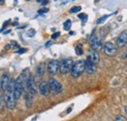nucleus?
<instances>
[{
    "label": "nucleus",
    "instance_id": "1",
    "mask_svg": "<svg viewBox=\"0 0 127 121\" xmlns=\"http://www.w3.org/2000/svg\"><path fill=\"white\" fill-rule=\"evenodd\" d=\"M14 85H15V80L11 81L10 85L8 86L7 90L5 91V103L6 106L9 109H13L16 106V97L14 93Z\"/></svg>",
    "mask_w": 127,
    "mask_h": 121
},
{
    "label": "nucleus",
    "instance_id": "2",
    "mask_svg": "<svg viewBox=\"0 0 127 121\" xmlns=\"http://www.w3.org/2000/svg\"><path fill=\"white\" fill-rule=\"evenodd\" d=\"M85 71V61L83 60H77L73 63V66L71 68L70 74L74 78H78L82 75V73Z\"/></svg>",
    "mask_w": 127,
    "mask_h": 121
},
{
    "label": "nucleus",
    "instance_id": "3",
    "mask_svg": "<svg viewBox=\"0 0 127 121\" xmlns=\"http://www.w3.org/2000/svg\"><path fill=\"white\" fill-rule=\"evenodd\" d=\"M24 76L23 74L19 75L15 79V85H14V93H15V97L16 99H19L23 93L24 89Z\"/></svg>",
    "mask_w": 127,
    "mask_h": 121
},
{
    "label": "nucleus",
    "instance_id": "4",
    "mask_svg": "<svg viewBox=\"0 0 127 121\" xmlns=\"http://www.w3.org/2000/svg\"><path fill=\"white\" fill-rule=\"evenodd\" d=\"M72 66H73V62L71 59H64L60 61V72L63 74L70 72Z\"/></svg>",
    "mask_w": 127,
    "mask_h": 121
},
{
    "label": "nucleus",
    "instance_id": "5",
    "mask_svg": "<svg viewBox=\"0 0 127 121\" xmlns=\"http://www.w3.org/2000/svg\"><path fill=\"white\" fill-rule=\"evenodd\" d=\"M25 87H26V93H31L35 95L36 93V87H35V79L32 77H27L26 83H25Z\"/></svg>",
    "mask_w": 127,
    "mask_h": 121
},
{
    "label": "nucleus",
    "instance_id": "6",
    "mask_svg": "<svg viewBox=\"0 0 127 121\" xmlns=\"http://www.w3.org/2000/svg\"><path fill=\"white\" fill-rule=\"evenodd\" d=\"M60 69V61L56 60H53L51 61H49L47 65V71L50 75H55L58 73Z\"/></svg>",
    "mask_w": 127,
    "mask_h": 121
},
{
    "label": "nucleus",
    "instance_id": "7",
    "mask_svg": "<svg viewBox=\"0 0 127 121\" xmlns=\"http://www.w3.org/2000/svg\"><path fill=\"white\" fill-rule=\"evenodd\" d=\"M103 50H104V53L109 56V57H113L115 56L116 54V51H117V48L116 46L114 45L112 42H107L104 47H103Z\"/></svg>",
    "mask_w": 127,
    "mask_h": 121
},
{
    "label": "nucleus",
    "instance_id": "8",
    "mask_svg": "<svg viewBox=\"0 0 127 121\" xmlns=\"http://www.w3.org/2000/svg\"><path fill=\"white\" fill-rule=\"evenodd\" d=\"M48 83L50 86V90L53 93H60L62 91V84L59 81H57L55 78H50Z\"/></svg>",
    "mask_w": 127,
    "mask_h": 121
},
{
    "label": "nucleus",
    "instance_id": "9",
    "mask_svg": "<svg viewBox=\"0 0 127 121\" xmlns=\"http://www.w3.org/2000/svg\"><path fill=\"white\" fill-rule=\"evenodd\" d=\"M90 46H91V49L93 51H98L103 47L102 42L98 39V37L96 36L95 34H92L91 37H90Z\"/></svg>",
    "mask_w": 127,
    "mask_h": 121
},
{
    "label": "nucleus",
    "instance_id": "10",
    "mask_svg": "<svg viewBox=\"0 0 127 121\" xmlns=\"http://www.w3.org/2000/svg\"><path fill=\"white\" fill-rule=\"evenodd\" d=\"M45 72V63L44 62H40L36 68H35V80H40L42 78V76L44 75Z\"/></svg>",
    "mask_w": 127,
    "mask_h": 121
},
{
    "label": "nucleus",
    "instance_id": "11",
    "mask_svg": "<svg viewBox=\"0 0 127 121\" xmlns=\"http://www.w3.org/2000/svg\"><path fill=\"white\" fill-rule=\"evenodd\" d=\"M11 78H10V74L9 73H4L1 76V89L3 91H6L8 86L11 83Z\"/></svg>",
    "mask_w": 127,
    "mask_h": 121
},
{
    "label": "nucleus",
    "instance_id": "12",
    "mask_svg": "<svg viewBox=\"0 0 127 121\" xmlns=\"http://www.w3.org/2000/svg\"><path fill=\"white\" fill-rule=\"evenodd\" d=\"M38 91H39V93H40L42 96H44V97L48 96V94H49V92H50L49 83H48V82H45V81H42V82L39 84V86H38Z\"/></svg>",
    "mask_w": 127,
    "mask_h": 121
},
{
    "label": "nucleus",
    "instance_id": "13",
    "mask_svg": "<svg viewBox=\"0 0 127 121\" xmlns=\"http://www.w3.org/2000/svg\"><path fill=\"white\" fill-rule=\"evenodd\" d=\"M96 69H97L96 64L87 58L85 60V71H87L89 74H91V73H95Z\"/></svg>",
    "mask_w": 127,
    "mask_h": 121
},
{
    "label": "nucleus",
    "instance_id": "14",
    "mask_svg": "<svg viewBox=\"0 0 127 121\" xmlns=\"http://www.w3.org/2000/svg\"><path fill=\"white\" fill-rule=\"evenodd\" d=\"M126 43H127V31L124 30V31H122L119 34V36H118V38L116 40V45H117V47H123Z\"/></svg>",
    "mask_w": 127,
    "mask_h": 121
},
{
    "label": "nucleus",
    "instance_id": "15",
    "mask_svg": "<svg viewBox=\"0 0 127 121\" xmlns=\"http://www.w3.org/2000/svg\"><path fill=\"white\" fill-rule=\"evenodd\" d=\"M88 59L91 60V61H93L95 64L100 61V57H99V55H98V53L96 51H91L90 52V54L88 56Z\"/></svg>",
    "mask_w": 127,
    "mask_h": 121
},
{
    "label": "nucleus",
    "instance_id": "16",
    "mask_svg": "<svg viewBox=\"0 0 127 121\" xmlns=\"http://www.w3.org/2000/svg\"><path fill=\"white\" fill-rule=\"evenodd\" d=\"M34 96H35V95L31 94V93H26V95H25V99H26L27 107H31L32 102H33V99H34Z\"/></svg>",
    "mask_w": 127,
    "mask_h": 121
},
{
    "label": "nucleus",
    "instance_id": "17",
    "mask_svg": "<svg viewBox=\"0 0 127 121\" xmlns=\"http://www.w3.org/2000/svg\"><path fill=\"white\" fill-rule=\"evenodd\" d=\"M74 50H75L76 55H78V56H81V55L83 54V48H82V45H81V44H77V45H75Z\"/></svg>",
    "mask_w": 127,
    "mask_h": 121
},
{
    "label": "nucleus",
    "instance_id": "18",
    "mask_svg": "<svg viewBox=\"0 0 127 121\" xmlns=\"http://www.w3.org/2000/svg\"><path fill=\"white\" fill-rule=\"evenodd\" d=\"M111 15H112V14H110V15H105V16H103V17H101V18H99V19H98V21H97V24H98V25L103 24V23H104L107 19H109Z\"/></svg>",
    "mask_w": 127,
    "mask_h": 121
},
{
    "label": "nucleus",
    "instance_id": "19",
    "mask_svg": "<svg viewBox=\"0 0 127 121\" xmlns=\"http://www.w3.org/2000/svg\"><path fill=\"white\" fill-rule=\"evenodd\" d=\"M71 28V21L70 20H66L64 23V30H69Z\"/></svg>",
    "mask_w": 127,
    "mask_h": 121
},
{
    "label": "nucleus",
    "instance_id": "20",
    "mask_svg": "<svg viewBox=\"0 0 127 121\" xmlns=\"http://www.w3.org/2000/svg\"><path fill=\"white\" fill-rule=\"evenodd\" d=\"M80 10H81L80 6H74L71 9H69V13H76V12H79Z\"/></svg>",
    "mask_w": 127,
    "mask_h": 121
},
{
    "label": "nucleus",
    "instance_id": "21",
    "mask_svg": "<svg viewBox=\"0 0 127 121\" xmlns=\"http://www.w3.org/2000/svg\"><path fill=\"white\" fill-rule=\"evenodd\" d=\"M35 30L34 29H31V30H29V31L27 32V35L29 36V37H32V36H34V34H35Z\"/></svg>",
    "mask_w": 127,
    "mask_h": 121
},
{
    "label": "nucleus",
    "instance_id": "22",
    "mask_svg": "<svg viewBox=\"0 0 127 121\" xmlns=\"http://www.w3.org/2000/svg\"><path fill=\"white\" fill-rule=\"evenodd\" d=\"M78 18L82 20L83 23H85V22L87 21V15H86V14H79V15H78Z\"/></svg>",
    "mask_w": 127,
    "mask_h": 121
},
{
    "label": "nucleus",
    "instance_id": "23",
    "mask_svg": "<svg viewBox=\"0 0 127 121\" xmlns=\"http://www.w3.org/2000/svg\"><path fill=\"white\" fill-rule=\"evenodd\" d=\"M60 34H61V33H60L59 31H58V32H55V33H53V34H52V39H57V38L60 36Z\"/></svg>",
    "mask_w": 127,
    "mask_h": 121
},
{
    "label": "nucleus",
    "instance_id": "24",
    "mask_svg": "<svg viewBox=\"0 0 127 121\" xmlns=\"http://www.w3.org/2000/svg\"><path fill=\"white\" fill-rule=\"evenodd\" d=\"M48 11H49V9H48V8H46V9H41V10H39V11H38V14H39V15H41V14L47 13Z\"/></svg>",
    "mask_w": 127,
    "mask_h": 121
},
{
    "label": "nucleus",
    "instance_id": "25",
    "mask_svg": "<svg viewBox=\"0 0 127 121\" xmlns=\"http://www.w3.org/2000/svg\"><path fill=\"white\" fill-rule=\"evenodd\" d=\"M115 121H125V120H124V118L121 115H117L116 118H115Z\"/></svg>",
    "mask_w": 127,
    "mask_h": 121
},
{
    "label": "nucleus",
    "instance_id": "26",
    "mask_svg": "<svg viewBox=\"0 0 127 121\" xmlns=\"http://www.w3.org/2000/svg\"><path fill=\"white\" fill-rule=\"evenodd\" d=\"M26 52H27V49H20V50L16 51V53H18V54H23V53H26Z\"/></svg>",
    "mask_w": 127,
    "mask_h": 121
},
{
    "label": "nucleus",
    "instance_id": "27",
    "mask_svg": "<svg viewBox=\"0 0 127 121\" xmlns=\"http://www.w3.org/2000/svg\"><path fill=\"white\" fill-rule=\"evenodd\" d=\"M9 22H10V21H7V22H5V23H4V25H3L2 29H1V30H2V31H3V30H4V28H6V27L8 26V23H9Z\"/></svg>",
    "mask_w": 127,
    "mask_h": 121
},
{
    "label": "nucleus",
    "instance_id": "28",
    "mask_svg": "<svg viewBox=\"0 0 127 121\" xmlns=\"http://www.w3.org/2000/svg\"><path fill=\"white\" fill-rule=\"evenodd\" d=\"M50 45H52V40H50V41H47V42L45 43V47H49Z\"/></svg>",
    "mask_w": 127,
    "mask_h": 121
},
{
    "label": "nucleus",
    "instance_id": "29",
    "mask_svg": "<svg viewBox=\"0 0 127 121\" xmlns=\"http://www.w3.org/2000/svg\"><path fill=\"white\" fill-rule=\"evenodd\" d=\"M5 47H6V48H5L6 50H9V49H10V45H9V44H8V45H6Z\"/></svg>",
    "mask_w": 127,
    "mask_h": 121
},
{
    "label": "nucleus",
    "instance_id": "30",
    "mask_svg": "<svg viewBox=\"0 0 127 121\" xmlns=\"http://www.w3.org/2000/svg\"><path fill=\"white\" fill-rule=\"evenodd\" d=\"M10 31H11V30H6V31H5V32H4V33H6V34H7V33H9V32H10Z\"/></svg>",
    "mask_w": 127,
    "mask_h": 121
},
{
    "label": "nucleus",
    "instance_id": "31",
    "mask_svg": "<svg viewBox=\"0 0 127 121\" xmlns=\"http://www.w3.org/2000/svg\"><path fill=\"white\" fill-rule=\"evenodd\" d=\"M125 111H126V113H127V106H126V108H125Z\"/></svg>",
    "mask_w": 127,
    "mask_h": 121
}]
</instances>
